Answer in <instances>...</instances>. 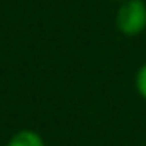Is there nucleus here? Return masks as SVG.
<instances>
[{"mask_svg": "<svg viewBox=\"0 0 146 146\" xmlns=\"http://www.w3.org/2000/svg\"><path fill=\"white\" fill-rule=\"evenodd\" d=\"M6 146H46V140H44V136H42L40 132H36V130L20 128V130H16V132L8 138Z\"/></svg>", "mask_w": 146, "mask_h": 146, "instance_id": "f03ea898", "label": "nucleus"}, {"mask_svg": "<svg viewBox=\"0 0 146 146\" xmlns=\"http://www.w3.org/2000/svg\"><path fill=\"white\" fill-rule=\"evenodd\" d=\"M116 30L122 36L136 38L146 30V2L144 0H126L118 4L114 16Z\"/></svg>", "mask_w": 146, "mask_h": 146, "instance_id": "f257e3e1", "label": "nucleus"}, {"mask_svg": "<svg viewBox=\"0 0 146 146\" xmlns=\"http://www.w3.org/2000/svg\"><path fill=\"white\" fill-rule=\"evenodd\" d=\"M112 2H118L120 4V2H126V0H112Z\"/></svg>", "mask_w": 146, "mask_h": 146, "instance_id": "20e7f679", "label": "nucleus"}, {"mask_svg": "<svg viewBox=\"0 0 146 146\" xmlns=\"http://www.w3.org/2000/svg\"><path fill=\"white\" fill-rule=\"evenodd\" d=\"M134 88H136V94L146 100V62L142 66H138L136 74H134Z\"/></svg>", "mask_w": 146, "mask_h": 146, "instance_id": "7ed1b4c3", "label": "nucleus"}]
</instances>
